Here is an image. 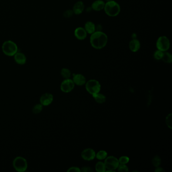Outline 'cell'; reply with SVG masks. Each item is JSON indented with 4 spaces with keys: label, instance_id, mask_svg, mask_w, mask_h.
Returning <instances> with one entry per match:
<instances>
[{
    "label": "cell",
    "instance_id": "6da1fadb",
    "mask_svg": "<svg viewBox=\"0 0 172 172\" xmlns=\"http://www.w3.org/2000/svg\"><path fill=\"white\" fill-rule=\"evenodd\" d=\"M108 37L105 33L102 31H95L91 34L90 43L91 46L97 50H101L107 45Z\"/></svg>",
    "mask_w": 172,
    "mask_h": 172
},
{
    "label": "cell",
    "instance_id": "7a4b0ae2",
    "mask_svg": "<svg viewBox=\"0 0 172 172\" xmlns=\"http://www.w3.org/2000/svg\"><path fill=\"white\" fill-rule=\"evenodd\" d=\"M104 9L107 15L109 17H116L120 13L121 7L117 2L112 0L105 3Z\"/></svg>",
    "mask_w": 172,
    "mask_h": 172
},
{
    "label": "cell",
    "instance_id": "3957f363",
    "mask_svg": "<svg viewBox=\"0 0 172 172\" xmlns=\"http://www.w3.org/2000/svg\"><path fill=\"white\" fill-rule=\"evenodd\" d=\"M3 53L8 56H13L18 51V47L11 40L5 41L2 45Z\"/></svg>",
    "mask_w": 172,
    "mask_h": 172
},
{
    "label": "cell",
    "instance_id": "277c9868",
    "mask_svg": "<svg viewBox=\"0 0 172 172\" xmlns=\"http://www.w3.org/2000/svg\"><path fill=\"white\" fill-rule=\"evenodd\" d=\"M13 166L17 172H24L26 171L28 164L25 158L22 156H17L13 160Z\"/></svg>",
    "mask_w": 172,
    "mask_h": 172
},
{
    "label": "cell",
    "instance_id": "5b68a950",
    "mask_svg": "<svg viewBox=\"0 0 172 172\" xmlns=\"http://www.w3.org/2000/svg\"><path fill=\"white\" fill-rule=\"evenodd\" d=\"M101 87L100 82L96 80H90L86 83V90L92 95L100 93Z\"/></svg>",
    "mask_w": 172,
    "mask_h": 172
},
{
    "label": "cell",
    "instance_id": "8992f818",
    "mask_svg": "<svg viewBox=\"0 0 172 172\" xmlns=\"http://www.w3.org/2000/svg\"><path fill=\"white\" fill-rule=\"evenodd\" d=\"M156 47L158 50L162 52H166L170 48L169 39L166 36H161L156 41Z\"/></svg>",
    "mask_w": 172,
    "mask_h": 172
},
{
    "label": "cell",
    "instance_id": "52a82bcc",
    "mask_svg": "<svg viewBox=\"0 0 172 172\" xmlns=\"http://www.w3.org/2000/svg\"><path fill=\"white\" fill-rule=\"evenodd\" d=\"M104 164L105 165L106 169L111 171H114L117 169L119 165V160L114 156H109L105 158Z\"/></svg>",
    "mask_w": 172,
    "mask_h": 172
},
{
    "label": "cell",
    "instance_id": "ba28073f",
    "mask_svg": "<svg viewBox=\"0 0 172 172\" xmlns=\"http://www.w3.org/2000/svg\"><path fill=\"white\" fill-rule=\"evenodd\" d=\"M75 83L72 80L66 79L63 81L61 84V90L63 93H68L71 92L74 88Z\"/></svg>",
    "mask_w": 172,
    "mask_h": 172
},
{
    "label": "cell",
    "instance_id": "9c48e42d",
    "mask_svg": "<svg viewBox=\"0 0 172 172\" xmlns=\"http://www.w3.org/2000/svg\"><path fill=\"white\" fill-rule=\"evenodd\" d=\"M54 97L52 94L45 93L40 97V104H41L43 106H48L52 103Z\"/></svg>",
    "mask_w": 172,
    "mask_h": 172
},
{
    "label": "cell",
    "instance_id": "30bf717a",
    "mask_svg": "<svg viewBox=\"0 0 172 172\" xmlns=\"http://www.w3.org/2000/svg\"><path fill=\"white\" fill-rule=\"evenodd\" d=\"M95 152L91 148H86L84 149L81 153L82 158L86 161H91L95 158Z\"/></svg>",
    "mask_w": 172,
    "mask_h": 172
},
{
    "label": "cell",
    "instance_id": "8fae6325",
    "mask_svg": "<svg viewBox=\"0 0 172 172\" xmlns=\"http://www.w3.org/2000/svg\"><path fill=\"white\" fill-rule=\"evenodd\" d=\"M87 33L84 28L78 27L74 30V36L78 40H82L86 38Z\"/></svg>",
    "mask_w": 172,
    "mask_h": 172
},
{
    "label": "cell",
    "instance_id": "7c38bea8",
    "mask_svg": "<svg viewBox=\"0 0 172 172\" xmlns=\"http://www.w3.org/2000/svg\"><path fill=\"white\" fill-rule=\"evenodd\" d=\"M85 9L84 3L81 1H79L74 5L73 7V11L76 15H80L83 13Z\"/></svg>",
    "mask_w": 172,
    "mask_h": 172
},
{
    "label": "cell",
    "instance_id": "4fadbf2b",
    "mask_svg": "<svg viewBox=\"0 0 172 172\" xmlns=\"http://www.w3.org/2000/svg\"><path fill=\"white\" fill-rule=\"evenodd\" d=\"M105 6V3L102 0H96L91 5L92 10L95 11H100L103 10Z\"/></svg>",
    "mask_w": 172,
    "mask_h": 172
},
{
    "label": "cell",
    "instance_id": "5bb4252c",
    "mask_svg": "<svg viewBox=\"0 0 172 172\" xmlns=\"http://www.w3.org/2000/svg\"><path fill=\"white\" fill-rule=\"evenodd\" d=\"M72 80L74 83L77 86H83L86 83V78L84 76L80 74L74 75Z\"/></svg>",
    "mask_w": 172,
    "mask_h": 172
},
{
    "label": "cell",
    "instance_id": "9a60e30c",
    "mask_svg": "<svg viewBox=\"0 0 172 172\" xmlns=\"http://www.w3.org/2000/svg\"><path fill=\"white\" fill-rule=\"evenodd\" d=\"M130 50L132 52H137L140 48L141 44L137 39H132L129 44Z\"/></svg>",
    "mask_w": 172,
    "mask_h": 172
},
{
    "label": "cell",
    "instance_id": "2e32d148",
    "mask_svg": "<svg viewBox=\"0 0 172 172\" xmlns=\"http://www.w3.org/2000/svg\"><path fill=\"white\" fill-rule=\"evenodd\" d=\"M14 60L16 63L22 65L26 62V57L23 53L17 52L14 55Z\"/></svg>",
    "mask_w": 172,
    "mask_h": 172
},
{
    "label": "cell",
    "instance_id": "e0dca14e",
    "mask_svg": "<svg viewBox=\"0 0 172 172\" xmlns=\"http://www.w3.org/2000/svg\"><path fill=\"white\" fill-rule=\"evenodd\" d=\"M84 29L88 34H93L95 31V25L93 22H86L84 25Z\"/></svg>",
    "mask_w": 172,
    "mask_h": 172
},
{
    "label": "cell",
    "instance_id": "ac0fdd59",
    "mask_svg": "<svg viewBox=\"0 0 172 172\" xmlns=\"http://www.w3.org/2000/svg\"><path fill=\"white\" fill-rule=\"evenodd\" d=\"M93 95L95 101L98 102L99 104H102V103L105 102L106 97L104 94L98 93Z\"/></svg>",
    "mask_w": 172,
    "mask_h": 172
},
{
    "label": "cell",
    "instance_id": "d6986e66",
    "mask_svg": "<svg viewBox=\"0 0 172 172\" xmlns=\"http://www.w3.org/2000/svg\"><path fill=\"white\" fill-rule=\"evenodd\" d=\"M162 60L166 63H171L172 62V55L167 52H164Z\"/></svg>",
    "mask_w": 172,
    "mask_h": 172
},
{
    "label": "cell",
    "instance_id": "ffe728a7",
    "mask_svg": "<svg viewBox=\"0 0 172 172\" xmlns=\"http://www.w3.org/2000/svg\"><path fill=\"white\" fill-rule=\"evenodd\" d=\"M95 170L97 172H104L106 171V168L104 162H99L95 165Z\"/></svg>",
    "mask_w": 172,
    "mask_h": 172
},
{
    "label": "cell",
    "instance_id": "44dd1931",
    "mask_svg": "<svg viewBox=\"0 0 172 172\" xmlns=\"http://www.w3.org/2000/svg\"><path fill=\"white\" fill-rule=\"evenodd\" d=\"M43 105L41 104H36L33 107L32 113L34 114H39L43 111Z\"/></svg>",
    "mask_w": 172,
    "mask_h": 172
},
{
    "label": "cell",
    "instance_id": "7402d4cb",
    "mask_svg": "<svg viewBox=\"0 0 172 172\" xmlns=\"http://www.w3.org/2000/svg\"><path fill=\"white\" fill-rule=\"evenodd\" d=\"M62 76L65 79H68L71 76V71L67 68H63L61 72Z\"/></svg>",
    "mask_w": 172,
    "mask_h": 172
},
{
    "label": "cell",
    "instance_id": "603a6c76",
    "mask_svg": "<svg viewBox=\"0 0 172 172\" xmlns=\"http://www.w3.org/2000/svg\"><path fill=\"white\" fill-rule=\"evenodd\" d=\"M96 158L100 160L105 159L107 157V152L105 151H100L95 155Z\"/></svg>",
    "mask_w": 172,
    "mask_h": 172
},
{
    "label": "cell",
    "instance_id": "cb8c5ba5",
    "mask_svg": "<svg viewBox=\"0 0 172 172\" xmlns=\"http://www.w3.org/2000/svg\"><path fill=\"white\" fill-rule=\"evenodd\" d=\"M163 54H164V52L157 50L154 53V58L155 59V60H162V56H163Z\"/></svg>",
    "mask_w": 172,
    "mask_h": 172
},
{
    "label": "cell",
    "instance_id": "d4e9b609",
    "mask_svg": "<svg viewBox=\"0 0 172 172\" xmlns=\"http://www.w3.org/2000/svg\"><path fill=\"white\" fill-rule=\"evenodd\" d=\"M152 164L155 167L159 166L161 164V159L159 156L156 155L155 156L152 160Z\"/></svg>",
    "mask_w": 172,
    "mask_h": 172
},
{
    "label": "cell",
    "instance_id": "484cf974",
    "mask_svg": "<svg viewBox=\"0 0 172 172\" xmlns=\"http://www.w3.org/2000/svg\"><path fill=\"white\" fill-rule=\"evenodd\" d=\"M117 169L119 172H126L129 171L128 166H127L126 164H119Z\"/></svg>",
    "mask_w": 172,
    "mask_h": 172
},
{
    "label": "cell",
    "instance_id": "4316f807",
    "mask_svg": "<svg viewBox=\"0 0 172 172\" xmlns=\"http://www.w3.org/2000/svg\"><path fill=\"white\" fill-rule=\"evenodd\" d=\"M172 114H170L167 116L166 119V125L170 129H172Z\"/></svg>",
    "mask_w": 172,
    "mask_h": 172
},
{
    "label": "cell",
    "instance_id": "83f0119b",
    "mask_svg": "<svg viewBox=\"0 0 172 172\" xmlns=\"http://www.w3.org/2000/svg\"><path fill=\"white\" fill-rule=\"evenodd\" d=\"M119 160V164H126L129 162V158L126 156H121Z\"/></svg>",
    "mask_w": 172,
    "mask_h": 172
},
{
    "label": "cell",
    "instance_id": "f1b7e54d",
    "mask_svg": "<svg viewBox=\"0 0 172 172\" xmlns=\"http://www.w3.org/2000/svg\"><path fill=\"white\" fill-rule=\"evenodd\" d=\"M74 14L73 10H67L66 11L64 12V16L66 18H70L72 17Z\"/></svg>",
    "mask_w": 172,
    "mask_h": 172
},
{
    "label": "cell",
    "instance_id": "f546056e",
    "mask_svg": "<svg viewBox=\"0 0 172 172\" xmlns=\"http://www.w3.org/2000/svg\"><path fill=\"white\" fill-rule=\"evenodd\" d=\"M80 171H81V172H93L94 170L92 168L89 167V166H84V167L81 168Z\"/></svg>",
    "mask_w": 172,
    "mask_h": 172
},
{
    "label": "cell",
    "instance_id": "4dcf8cb0",
    "mask_svg": "<svg viewBox=\"0 0 172 172\" xmlns=\"http://www.w3.org/2000/svg\"><path fill=\"white\" fill-rule=\"evenodd\" d=\"M67 172H81L80 170L79 169V168H78V167H76V166H73V167H71V168H69L68 170H67Z\"/></svg>",
    "mask_w": 172,
    "mask_h": 172
},
{
    "label": "cell",
    "instance_id": "1f68e13d",
    "mask_svg": "<svg viewBox=\"0 0 172 172\" xmlns=\"http://www.w3.org/2000/svg\"><path fill=\"white\" fill-rule=\"evenodd\" d=\"M102 26L101 24H98L97 25L95 26V31H101Z\"/></svg>",
    "mask_w": 172,
    "mask_h": 172
},
{
    "label": "cell",
    "instance_id": "d6a6232c",
    "mask_svg": "<svg viewBox=\"0 0 172 172\" xmlns=\"http://www.w3.org/2000/svg\"><path fill=\"white\" fill-rule=\"evenodd\" d=\"M164 170L162 168L160 167H156V169L155 170V172H164Z\"/></svg>",
    "mask_w": 172,
    "mask_h": 172
},
{
    "label": "cell",
    "instance_id": "836d02e7",
    "mask_svg": "<svg viewBox=\"0 0 172 172\" xmlns=\"http://www.w3.org/2000/svg\"><path fill=\"white\" fill-rule=\"evenodd\" d=\"M132 37L133 39H137V34L135 33H133L132 34Z\"/></svg>",
    "mask_w": 172,
    "mask_h": 172
},
{
    "label": "cell",
    "instance_id": "e575fe53",
    "mask_svg": "<svg viewBox=\"0 0 172 172\" xmlns=\"http://www.w3.org/2000/svg\"><path fill=\"white\" fill-rule=\"evenodd\" d=\"M107 2L108 1H112V0H106Z\"/></svg>",
    "mask_w": 172,
    "mask_h": 172
}]
</instances>
